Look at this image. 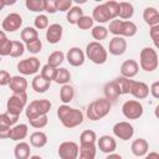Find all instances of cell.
Returning <instances> with one entry per match:
<instances>
[{"mask_svg":"<svg viewBox=\"0 0 159 159\" xmlns=\"http://www.w3.org/2000/svg\"><path fill=\"white\" fill-rule=\"evenodd\" d=\"M57 117L61 120L62 125L66 128H76L83 123L84 116L81 109L72 108L68 104H62L57 108Z\"/></svg>","mask_w":159,"mask_h":159,"instance_id":"6da1fadb","label":"cell"},{"mask_svg":"<svg viewBox=\"0 0 159 159\" xmlns=\"http://www.w3.org/2000/svg\"><path fill=\"white\" fill-rule=\"evenodd\" d=\"M111 108H112V102L109 99H107L106 97L97 98L87 106L86 116L89 120L96 122V120H99V119L104 118L109 113Z\"/></svg>","mask_w":159,"mask_h":159,"instance_id":"7a4b0ae2","label":"cell"},{"mask_svg":"<svg viewBox=\"0 0 159 159\" xmlns=\"http://www.w3.org/2000/svg\"><path fill=\"white\" fill-rule=\"evenodd\" d=\"M108 31L113 34L114 36H122V37H133L135 36L138 27L137 25L130 21V20H120V19H114L109 22Z\"/></svg>","mask_w":159,"mask_h":159,"instance_id":"3957f363","label":"cell"},{"mask_svg":"<svg viewBox=\"0 0 159 159\" xmlns=\"http://www.w3.org/2000/svg\"><path fill=\"white\" fill-rule=\"evenodd\" d=\"M84 53L88 57V60L94 65H103L108 58V50H106V47L97 41H92L87 43Z\"/></svg>","mask_w":159,"mask_h":159,"instance_id":"277c9868","label":"cell"},{"mask_svg":"<svg viewBox=\"0 0 159 159\" xmlns=\"http://www.w3.org/2000/svg\"><path fill=\"white\" fill-rule=\"evenodd\" d=\"M139 66L145 72H153L159 66L158 53L152 47H144L139 55Z\"/></svg>","mask_w":159,"mask_h":159,"instance_id":"5b68a950","label":"cell"},{"mask_svg":"<svg viewBox=\"0 0 159 159\" xmlns=\"http://www.w3.org/2000/svg\"><path fill=\"white\" fill-rule=\"evenodd\" d=\"M51 102L48 99H35L32 102H30L25 109V114H26V118L29 120L31 119H35L37 117H41V116H46L50 109H51Z\"/></svg>","mask_w":159,"mask_h":159,"instance_id":"8992f818","label":"cell"},{"mask_svg":"<svg viewBox=\"0 0 159 159\" xmlns=\"http://www.w3.org/2000/svg\"><path fill=\"white\" fill-rule=\"evenodd\" d=\"M27 107V94L26 92L24 93H12L7 102H6V112L14 114V116H20L24 109Z\"/></svg>","mask_w":159,"mask_h":159,"instance_id":"52a82bcc","label":"cell"},{"mask_svg":"<svg viewBox=\"0 0 159 159\" xmlns=\"http://www.w3.org/2000/svg\"><path fill=\"white\" fill-rule=\"evenodd\" d=\"M122 113L127 119H139L144 113V108L139 101L129 99L123 103Z\"/></svg>","mask_w":159,"mask_h":159,"instance_id":"ba28073f","label":"cell"},{"mask_svg":"<svg viewBox=\"0 0 159 159\" xmlns=\"http://www.w3.org/2000/svg\"><path fill=\"white\" fill-rule=\"evenodd\" d=\"M57 154L60 159H78L80 155V147L77 143L72 140H67L60 144Z\"/></svg>","mask_w":159,"mask_h":159,"instance_id":"9c48e42d","label":"cell"},{"mask_svg":"<svg viewBox=\"0 0 159 159\" xmlns=\"http://www.w3.org/2000/svg\"><path fill=\"white\" fill-rule=\"evenodd\" d=\"M16 67H17V71L24 76L35 75L40 71V60L37 57H29L19 61Z\"/></svg>","mask_w":159,"mask_h":159,"instance_id":"30bf717a","label":"cell"},{"mask_svg":"<svg viewBox=\"0 0 159 159\" xmlns=\"http://www.w3.org/2000/svg\"><path fill=\"white\" fill-rule=\"evenodd\" d=\"M19 119V116H14L9 112H4L0 116V138L5 139L9 138L11 127L16 125V122Z\"/></svg>","mask_w":159,"mask_h":159,"instance_id":"8fae6325","label":"cell"},{"mask_svg":"<svg viewBox=\"0 0 159 159\" xmlns=\"http://www.w3.org/2000/svg\"><path fill=\"white\" fill-rule=\"evenodd\" d=\"M112 130H113L114 137H117L118 139L124 140V142L132 139V137L134 135V128H133V125L129 122H125V120L116 123L113 125Z\"/></svg>","mask_w":159,"mask_h":159,"instance_id":"7c38bea8","label":"cell"},{"mask_svg":"<svg viewBox=\"0 0 159 159\" xmlns=\"http://www.w3.org/2000/svg\"><path fill=\"white\" fill-rule=\"evenodd\" d=\"M21 25H22L21 15L17 12H10L4 17L1 22V29L2 31H6V32H15L21 27Z\"/></svg>","mask_w":159,"mask_h":159,"instance_id":"4fadbf2b","label":"cell"},{"mask_svg":"<svg viewBox=\"0 0 159 159\" xmlns=\"http://www.w3.org/2000/svg\"><path fill=\"white\" fill-rule=\"evenodd\" d=\"M92 17L94 21L99 22V24H106V22H111L112 20H114L112 12L109 11V9L107 7L106 2L97 5L93 11H92Z\"/></svg>","mask_w":159,"mask_h":159,"instance_id":"5bb4252c","label":"cell"},{"mask_svg":"<svg viewBox=\"0 0 159 159\" xmlns=\"http://www.w3.org/2000/svg\"><path fill=\"white\" fill-rule=\"evenodd\" d=\"M84 57H86V53L80 48V47H71L68 51H67V55H66V60L67 62L73 66V67H80L84 63Z\"/></svg>","mask_w":159,"mask_h":159,"instance_id":"9a60e30c","label":"cell"},{"mask_svg":"<svg viewBox=\"0 0 159 159\" xmlns=\"http://www.w3.org/2000/svg\"><path fill=\"white\" fill-rule=\"evenodd\" d=\"M127 50V41L122 36H114L109 41L108 51L113 56H122Z\"/></svg>","mask_w":159,"mask_h":159,"instance_id":"2e32d148","label":"cell"},{"mask_svg":"<svg viewBox=\"0 0 159 159\" xmlns=\"http://www.w3.org/2000/svg\"><path fill=\"white\" fill-rule=\"evenodd\" d=\"M97 148L102 152V153H106V154H112L114 153L116 148H117V142L113 137L111 135H101L98 139H97Z\"/></svg>","mask_w":159,"mask_h":159,"instance_id":"e0dca14e","label":"cell"},{"mask_svg":"<svg viewBox=\"0 0 159 159\" xmlns=\"http://www.w3.org/2000/svg\"><path fill=\"white\" fill-rule=\"evenodd\" d=\"M62 34H63V27L60 24H51L48 26V29L46 30V40L48 43H58L62 39Z\"/></svg>","mask_w":159,"mask_h":159,"instance_id":"ac0fdd59","label":"cell"},{"mask_svg":"<svg viewBox=\"0 0 159 159\" xmlns=\"http://www.w3.org/2000/svg\"><path fill=\"white\" fill-rule=\"evenodd\" d=\"M139 65L135 60H125L120 65V76L127 78H133L138 75Z\"/></svg>","mask_w":159,"mask_h":159,"instance_id":"d6986e66","label":"cell"},{"mask_svg":"<svg viewBox=\"0 0 159 159\" xmlns=\"http://www.w3.org/2000/svg\"><path fill=\"white\" fill-rule=\"evenodd\" d=\"M150 88L147 83L140 82V81H133L132 88H130V94L135 97L137 99H145L149 96Z\"/></svg>","mask_w":159,"mask_h":159,"instance_id":"ffe728a7","label":"cell"},{"mask_svg":"<svg viewBox=\"0 0 159 159\" xmlns=\"http://www.w3.org/2000/svg\"><path fill=\"white\" fill-rule=\"evenodd\" d=\"M103 92H104V97L107 99H109L111 102H114L119 98V96H122L120 93V88L117 83L116 80H112L109 82H107L104 84V88H103Z\"/></svg>","mask_w":159,"mask_h":159,"instance_id":"44dd1931","label":"cell"},{"mask_svg":"<svg viewBox=\"0 0 159 159\" xmlns=\"http://www.w3.org/2000/svg\"><path fill=\"white\" fill-rule=\"evenodd\" d=\"M130 149H132V153H133L137 158L145 157V155L148 154V150H149V143H148L147 139H144V138H138V139H135V140L132 143Z\"/></svg>","mask_w":159,"mask_h":159,"instance_id":"7402d4cb","label":"cell"},{"mask_svg":"<svg viewBox=\"0 0 159 159\" xmlns=\"http://www.w3.org/2000/svg\"><path fill=\"white\" fill-rule=\"evenodd\" d=\"M143 20L150 27L159 26V11L153 6H147L143 10Z\"/></svg>","mask_w":159,"mask_h":159,"instance_id":"603a6c76","label":"cell"},{"mask_svg":"<svg viewBox=\"0 0 159 159\" xmlns=\"http://www.w3.org/2000/svg\"><path fill=\"white\" fill-rule=\"evenodd\" d=\"M27 133H29V127H27V124L20 123V124H16V125L11 127L10 134H9V139L15 140V142H19V140L25 139L26 135H27Z\"/></svg>","mask_w":159,"mask_h":159,"instance_id":"cb8c5ba5","label":"cell"},{"mask_svg":"<svg viewBox=\"0 0 159 159\" xmlns=\"http://www.w3.org/2000/svg\"><path fill=\"white\" fill-rule=\"evenodd\" d=\"M9 86L12 93H24L27 89V81L22 76H12Z\"/></svg>","mask_w":159,"mask_h":159,"instance_id":"d4e9b609","label":"cell"},{"mask_svg":"<svg viewBox=\"0 0 159 159\" xmlns=\"http://www.w3.org/2000/svg\"><path fill=\"white\" fill-rule=\"evenodd\" d=\"M51 82L46 81L45 78L41 77V75H36L31 82V87L36 93H45L47 92V89H50Z\"/></svg>","mask_w":159,"mask_h":159,"instance_id":"484cf974","label":"cell"},{"mask_svg":"<svg viewBox=\"0 0 159 159\" xmlns=\"http://www.w3.org/2000/svg\"><path fill=\"white\" fill-rule=\"evenodd\" d=\"M30 144L26 142H19L14 148V155L16 159H30Z\"/></svg>","mask_w":159,"mask_h":159,"instance_id":"4316f807","label":"cell"},{"mask_svg":"<svg viewBox=\"0 0 159 159\" xmlns=\"http://www.w3.org/2000/svg\"><path fill=\"white\" fill-rule=\"evenodd\" d=\"M133 15H134V6H133L130 2H127V1L119 2V14H118V19L127 21V20L132 19Z\"/></svg>","mask_w":159,"mask_h":159,"instance_id":"83f0119b","label":"cell"},{"mask_svg":"<svg viewBox=\"0 0 159 159\" xmlns=\"http://www.w3.org/2000/svg\"><path fill=\"white\" fill-rule=\"evenodd\" d=\"M30 144L35 148H42L47 144V135L46 133L41 132V130H37V132H34L31 135H30Z\"/></svg>","mask_w":159,"mask_h":159,"instance_id":"f1b7e54d","label":"cell"},{"mask_svg":"<svg viewBox=\"0 0 159 159\" xmlns=\"http://www.w3.org/2000/svg\"><path fill=\"white\" fill-rule=\"evenodd\" d=\"M96 153H97V145L96 144L80 145L78 159H96Z\"/></svg>","mask_w":159,"mask_h":159,"instance_id":"f546056e","label":"cell"},{"mask_svg":"<svg viewBox=\"0 0 159 159\" xmlns=\"http://www.w3.org/2000/svg\"><path fill=\"white\" fill-rule=\"evenodd\" d=\"M12 41L14 40H9L5 35V31L1 30L0 32V55L1 56H10L11 48H12Z\"/></svg>","mask_w":159,"mask_h":159,"instance_id":"4dcf8cb0","label":"cell"},{"mask_svg":"<svg viewBox=\"0 0 159 159\" xmlns=\"http://www.w3.org/2000/svg\"><path fill=\"white\" fill-rule=\"evenodd\" d=\"M20 36H21L22 42L26 45V43H29V42H31V41H34V40H37V39H39V32H37V30H36L35 27L26 26V27H24V29L21 30Z\"/></svg>","mask_w":159,"mask_h":159,"instance_id":"1f68e13d","label":"cell"},{"mask_svg":"<svg viewBox=\"0 0 159 159\" xmlns=\"http://www.w3.org/2000/svg\"><path fill=\"white\" fill-rule=\"evenodd\" d=\"M75 97V89L71 84H63L60 89V99L63 104L70 103Z\"/></svg>","mask_w":159,"mask_h":159,"instance_id":"d6a6232c","label":"cell"},{"mask_svg":"<svg viewBox=\"0 0 159 159\" xmlns=\"http://www.w3.org/2000/svg\"><path fill=\"white\" fill-rule=\"evenodd\" d=\"M83 16V10L80 6H72L70 9V11H67L66 19L68 21V24L71 25H77V22L80 21V19Z\"/></svg>","mask_w":159,"mask_h":159,"instance_id":"836d02e7","label":"cell"},{"mask_svg":"<svg viewBox=\"0 0 159 159\" xmlns=\"http://www.w3.org/2000/svg\"><path fill=\"white\" fill-rule=\"evenodd\" d=\"M65 61V53L60 50L53 51L52 53H50L48 58H47V65L55 67V68H60V66L62 65V62Z\"/></svg>","mask_w":159,"mask_h":159,"instance_id":"e575fe53","label":"cell"},{"mask_svg":"<svg viewBox=\"0 0 159 159\" xmlns=\"http://www.w3.org/2000/svg\"><path fill=\"white\" fill-rule=\"evenodd\" d=\"M97 142V134L94 130L86 129L80 135V145H87V144H96Z\"/></svg>","mask_w":159,"mask_h":159,"instance_id":"d590c367","label":"cell"},{"mask_svg":"<svg viewBox=\"0 0 159 159\" xmlns=\"http://www.w3.org/2000/svg\"><path fill=\"white\" fill-rule=\"evenodd\" d=\"M108 27H106V26H103V25H97V26H94L93 29H92V31H91V34H92V37L97 41V42H99V41H102V40H106L107 39V36H108Z\"/></svg>","mask_w":159,"mask_h":159,"instance_id":"8d00e7d4","label":"cell"},{"mask_svg":"<svg viewBox=\"0 0 159 159\" xmlns=\"http://www.w3.org/2000/svg\"><path fill=\"white\" fill-rule=\"evenodd\" d=\"M120 88V93L122 94H128L130 93V88H132V84H133V81L132 78H127V77H123V76H119L117 78H114Z\"/></svg>","mask_w":159,"mask_h":159,"instance_id":"74e56055","label":"cell"},{"mask_svg":"<svg viewBox=\"0 0 159 159\" xmlns=\"http://www.w3.org/2000/svg\"><path fill=\"white\" fill-rule=\"evenodd\" d=\"M70 80H71V73L67 68H65V67L57 68V75H56V78H55V82L57 84H62V86L68 84Z\"/></svg>","mask_w":159,"mask_h":159,"instance_id":"f35d334b","label":"cell"},{"mask_svg":"<svg viewBox=\"0 0 159 159\" xmlns=\"http://www.w3.org/2000/svg\"><path fill=\"white\" fill-rule=\"evenodd\" d=\"M40 75L46 81H48V82H52L53 81L55 82V78H56V75H57V68H55V67H52V66H50V65L46 63L45 66H42Z\"/></svg>","mask_w":159,"mask_h":159,"instance_id":"ab89813d","label":"cell"},{"mask_svg":"<svg viewBox=\"0 0 159 159\" xmlns=\"http://www.w3.org/2000/svg\"><path fill=\"white\" fill-rule=\"evenodd\" d=\"M25 6L32 12H41L45 11V0H26Z\"/></svg>","mask_w":159,"mask_h":159,"instance_id":"60d3db41","label":"cell"},{"mask_svg":"<svg viewBox=\"0 0 159 159\" xmlns=\"http://www.w3.org/2000/svg\"><path fill=\"white\" fill-rule=\"evenodd\" d=\"M26 50V45L21 41H17V40H14L12 41V48H11V53L10 56L14 57V58H17V57H21L24 55Z\"/></svg>","mask_w":159,"mask_h":159,"instance_id":"b9f144b4","label":"cell"},{"mask_svg":"<svg viewBox=\"0 0 159 159\" xmlns=\"http://www.w3.org/2000/svg\"><path fill=\"white\" fill-rule=\"evenodd\" d=\"M34 25H35V29L36 30H47L48 29V17L46 16V15H43V14H40V15H37L36 17H35V20H34Z\"/></svg>","mask_w":159,"mask_h":159,"instance_id":"7bdbcfd3","label":"cell"},{"mask_svg":"<svg viewBox=\"0 0 159 159\" xmlns=\"http://www.w3.org/2000/svg\"><path fill=\"white\" fill-rule=\"evenodd\" d=\"M93 22H94V20H93L92 16H86V15H83V16L80 19V21L77 22V26H78L80 30H89V29H93V27H94V26H93Z\"/></svg>","mask_w":159,"mask_h":159,"instance_id":"ee69618b","label":"cell"},{"mask_svg":"<svg viewBox=\"0 0 159 159\" xmlns=\"http://www.w3.org/2000/svg\"><path fill=\"white\" fill-rule=\"evenodd\" d=\"M47 122H48V118H47V114L46 116H41V117H37L35 119H31L29 120L30 125L36 128V129H41V128H45L47 125Z\"/></svg>","mask_w":159,"mask_h":159,"instance_id":"f6af8a7d","label":"cell"},{"mask_svg":"<svg viewBox=\"0 0 159 159\" xmlns=\"http://www.w3.org/2000/svg\"><path fill=\"white\" fill-rule=\"evenodd\" d=\"M41 48H42V42H41L40 39L34 40V41L26 43V50H27L30 53H34V55H35V53H39V52L41 51Z\"/></svg>","mask_w":159,"mask_h":159,"instance_id":"bcb514c9","label":"cell"},{"mask_svg":"<svg viewBox=\"0 0 159 159\" xmlns=\"http://www.w3.org/2000/svg\"><path fill=\"white\" fill-rule=\"evenodd\" d=\"M56 5H57V11L67 12L72 7V0H56Z\"/></svg>","mask_w":159,"mask_h":159,"instance_id":"7dc6e473","label":"cell"},{"mask_svg":"<svg viewBox=\"0 0 159 159\" xmlns=\"http://www.w3.org/2000/svg\"><path fill=\"white\" fill-rule=\"evenodd\" d=\"M149 35H150V39L153 40L154 46L159 50V26H153V27H150Z\"/></svg>","mask_w":159,"mask_h":159,"instance_id":"c3c4849f","label":"cell"},{"mask_svg":"<svg viewBox=\"0 0 159 159\" xmlns=\"http://www.w3.org/2000/svg\"><path fill=\"white\" fill-rule=\"evenodd\" d=\"M45 11L48 14H55L57 11L56 0H45Z\"/></svg>","mask_w":159,"mask_h":159,"instance_id":"681fc988","label":"cell"},{"mask_svg":"<svg viewBox=\"0 0 159 159\" xmlns=\"http://www.w3.org/2000/svg\"><path fill=\"white\" fill-rule=\"evenodd\" d=\"M11 76H10V73L7 72V71H5V70H1L0 71V84L1 86H7V84H10V81H11Z\"/></svg>","mask_w":159,"mask_h":159,"instance_id":"f907efd6","label":"cell"},{"mask_svg":"<svg viewBox=\"0 0 159 159\" xmlns=\"http://www.w3.org/2000/svg\"><path fill=\"white\" fill-rule=\"evenodd\" d=\"M150 94L154 98L159 99V81H155V82L152 83V86H150Z\"/></svg>","mask_w":159,"mask_h":159,"instance_id":"816d5d0a","label":"cell"},{"mask_svg":"<svg viewBox=\"0 0 159 159\" xmlns=\"http://www.w3.org/2000/svg\"><path fill=\"white\" fill-rule=\"evenodd\" d=\"M144 159H159V153H157V152H150V153H148V154L144 157Z\"/></svg>","mask_w":159,"mask_h":159,"instance_id":"f5cc1de1","label":"cell"},{"mask_svg":"<svg viewBox=\"0 0 159 159\" xmlns=\"http://www.w3.org/2000/svg\"><path fill=\"white\" fill-rule=\"evenodd\" d=\"M106 159H123V158H122V155H119L117 153H112V154H108L106 157Z\"/></svg>","mask_w":159,"mask_h":159,"instance_id":"db71d44e","label":"cell"},{"mask_svg":"<svg viewBox=\"0 0 159 159\" xmlns=\"http://www.w3.org/2000/svg\"><path fill=\"white\" fill-rule=\"evenodd\" d=\"M154 116L159 119V104H158V106L155 107V109H154Z\"/></svg>","mask_w":159,"mask_h":159,"instance_id":"11a10c76","label":"cell"},{"mask_svg":"<svg viewBox=\"0 0 159 159\" xmlns=\"http://www.w3.org/2000/svg\"><path fill=\"white\" fill-rule=\"evenodd\" d=\"M30 159H42V158H41L40 155H31Z\"/></svg>","mask_w":159,"mask_h":159,"instance_id":"9f6ffc18","label":"cell"}]
</instances>
